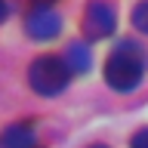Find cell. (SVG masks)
I'll return each instance as SVG.
<instances>
[{
	"instance_id": "6da1fadb",
	"label": "cell",
	"mask_w": 148,
	"mask_h": 148,
	"mask_svg": "<svg viewBox=\"0 0 148 148\" xmlns=\"http://www.w3.org/2000/svg\"><path fill=\"white\" fill-rule=\"evenodd\" d=\"M142 74H145V62H142V53L133 43L117 46L108 56V62H105V80H108L111 90H117V92L136 90L142 83Z\"/></svg>"
},
{
	"instance_id": "7a4b0ae2",
	"label": "cell",
	"mask_w": 148,
	"mask_h": 148,
	"mask_svg": "<svg viewBox=\"0 0 148 148\" xmlns=\"http://www.w3.org/2000/svg\"><path fill=\"white\" fill-rule=\"evenodd\" d=\"M68 77H71V71H68L65 59H56V56H40V59H34L31 68H28V83H31L34 92H40V96L62 92Z\"/></svg>"
},
{
	"instance_id": "3957f363",
	"label": "cell",
	"mask_w": 148,
	"mask_h": 148,
	"mask_svg": "<svg viewBox=\"0 0 148 148\" xmlns=\"http://www.w3.org/2000/svg\"><path fill=\"white\" fill-rule=\"evenodd\" d=\"M25 31L34 40H53L62 31V16L53 6H34L28 12V18H25Z\"/></svg>"
},
{
	"instance_id": "277c9868",
	"label": "cell",
	"mask_w": 148,
	"mask_h": 148,
	"mask_svg": "<svg viewBox=\"0 0 148 148\" xmlns=\"http://www.w3.org/2000/svg\"><path fill=\"white\" fill-rule=\"evenodd\" d=\"M117 25V18H114V9L108 3H102V0H92L86 12H83V28H86V34L102 40V37H108Z\"/></svg>"
},
{
	"instance_id": "5b68a950",
	"label": "cell",
	"mask_w": 148,
	"mask_h": 148,
	"mask_svg": "<svg viewBox=\"0 0 148 148\" xmlns=\"http://www.w3.org/2000/svg\"><path fill=\"white\" fill-rule=\"evenodd\" d=\"M0 148H34V130L28 123H12L3 130Z\"/></svg>"
},
{
	"instance_id": "8992f818",
	"label": "cell",
	"mask_w": 148,
	"mask_h": 148,
	"mask_svg": "<svg viewBox=\"0 0 148 148\" xmlns=\"http://www.w3.org/2000/svg\"><path fill=\"white\" fill-rule=\"evenodd\" d=\"M90 49L83 43H71L68 49H65V65H68V71L71 74H86L90 71Z\"/></svg>"
},
{
	"instance_id": "52a82bcc",
	"label": "cell",
	"mask_w": 148,
	"mask_h": 148,
	"mask_svg": "<svg viewBox=\"0 0 148 148\" xmlns=\"http://www.w3.org/2000/svg\"><path fill=\"white\" fill-rule=\"evenodd\" d=\"M133 25H136L142 34H148V0H142V3L133 9Z\"/></svg>"
},
{
	"instance_id": "ba28073f",
	"label": "cell",
	"mask_w": 148,
	"mask_h": 148,
	"mask_svg": "<svg viewBox=\"0 0 148 148\" xmlns=\"http://www.w3.org/2000/svg\"><path fill=\"white\" fill-rule=\"evenodd\" d=\"M130 148H148V127L139 130V133H133V139H130Z\"/></svg>"
},
{
	"instance_id": "9c48e42d",
	"label": "cell",
	"mask_w": 148,
	"mask_h": 148,
	"mask_svg": "<svg viewBox=\"0 0 148 148\" xmlns=\"http://www.w3.org/2000/svg\"><path fill=\"white\" fill-rule=\"evenodd\" d=\"M9 16V6H6V0H0V22Z\"/></svg>"
},
{
	"instance_id": "30bf717a",
	"label": "cell",
	"mask_w": 148,
	"mask_h": 148,
	"mask_svg": "<svg viewBox=\"0 0 148 148\" xmlns=\"http://www.w3.org/2000/svg\"><path fill=\"white\" fill-rule=\"evenodd\" d=\"M37 6H49V3H53V0H34Z\"/></svg>"
},
{
	"instance_id": "8fae6325",
	"label": "cell",
	"mask_w": 148,
	"mask_h": 148,
	"mask_svg": "<svg viewBox=\"0 0 148 148\" xmlns=\"http://www.w3.org/2000/svg\"><path fill=\"white\" fill-rule=\"evenodd\" d=\"M90 148H105V145H90Z\"/></svg>"
}]
</instances>
